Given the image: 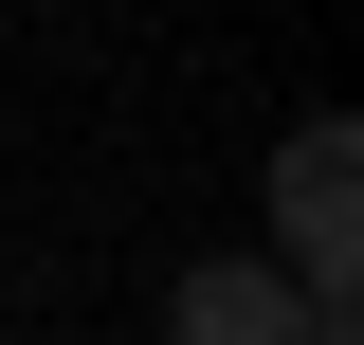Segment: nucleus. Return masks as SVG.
<instances>
[{
	"instance_id": "f257e3e1",
	"label": "nucleus",
	"mask_w": 364,
	"mask_h": 345,
	"mask_svg": "<svg viewBox=\"0 0 364 345\" xmlns=\"http://www.w3.org/2000/svg\"><path fill=\"white\" fill-rule=\"evenodd\" d=\"M346 200H364V146L310 109V128L273 146V273H291V291H310L328 327H346Z\"/></svg>"
},
{
	"instance_id": "f03ea898",
	"label": "nucleus",
	"mask_w": 364,
	"mask_h": 345,
	"mask_svg": "<svg viewBox=\"0 0 364 345\" xmlns=\"http://www.w3.org/2000/svg\"><path fill=\"white\" fill-rule=\"evenodd\" d=\"M164 345H346V327H328L273 255H200V273L164 291Z\"/></svg>"
}]
</instances>
